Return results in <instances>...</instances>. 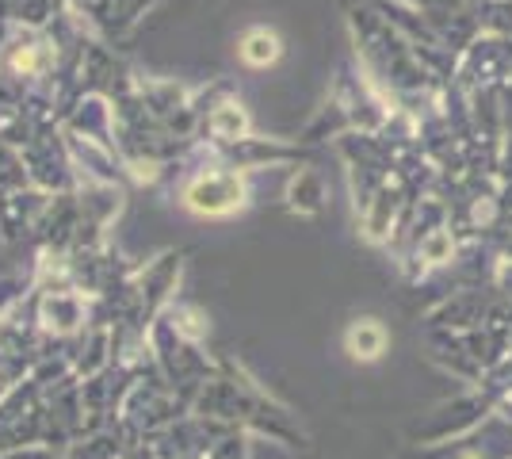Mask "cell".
<instances>
[{"label":"cell","mask_w":512,"mask_h":459,"mask_svg":"<svg viewBox=\"0 0 512 459\" xmlns=\"http://www.w3.org/2000/svg\"><path fill=\"white\" fill-rule=\"evenodd\" d=\"M245 58L249 62H272L276 58V35H268V31H253L249 39H245Z\"/></svg>","instance_id":"1"}]
</instances>
